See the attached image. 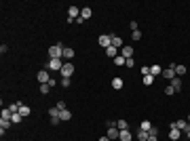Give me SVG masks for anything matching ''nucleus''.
<instances>
[{
    "mask_svg": "<svg viewBox=\"0 0 190 141\" xmlns=\"http://www.w3.org/2000/svg\"><path fill=\"white\" fill-rule=\"evenodd\" d=\"M63 44L61 42H57L55 47H51L49 48V55H51V59H63Z\"/></svg>",
    "mask_w": 190,
    "mask_h": 141,
    "instance_id": "obj_1",
    "label": "nucleus"
},
{
    "mask_svg": "<svg viewBox=\"0 0 190 141\" xmlns=\"http://www.w3.org/2000/svg\"><path fill=\"white\" fill-rule=\"evenodd\" d=\"M61 78H72V74H74V65H72V61H63V67H61Z\"/></svg>",
    "mask_w": 190,
    "mask_h": 141,
    "instance_id": "obj_2",
    "label": "nucleus"
},
{
    "mask_svg": "<svg viewBox=\"0 0 190 141\" xmlns=\"http://www.w3.org/2000/svg\"><path fill=\"white\" fill-rule=\"evenodd\" d=\"M61 67H63V61L61 59H51L47 63V70H51V72H61Z\"/></svg>",
    "mask_w": 190,
    "mask_h": 141,
    "instance_id": "obj_3",
    "label": "nucleus"
},
{
    "mask_svg": "<svg viewBox=\"0 0 190 141\" xmlns=\"http://www.w3.org/2000/svg\"><path fill=\"white\" fill-rule=\"evenodd\" d=\"M97 42H99V47H103V48L112 47V34H101L97 38Z\"/></svg>",
    "mask_w": 190,
    "mask_h": 141,
    "instance_id": "obj_4",
    "label": "nucleus"
},
{
    "mask_svg": "<svg viewBox=\"0 0 190 141\" xmlns=\"http://www.w3.org/2000/svg\"><path fill=\"white\" fill-rule=\"evenodd\" d=\"M161 76H163V78H167V80H173V78H175V65H173V63H171V65H169V67H165V70H163V74H161Z\"/></svg>",
    "mask_w": 190,
    "mask_h": 141,
    "instance_id": "obj_5",
    "label": "nucleus"
},
{
    "mask_svg": "<svg viewBox=\"0 0 190 141\" xmlns=\"http://www.w3.org/2000/svg\"><path fill=\"white\" fill-rule=\"evenodd\" d=\"M49 80H51V76H49V70H40V72H38V82H40V84H47Z\"/></svg>",
    "mask_w": 190,
    "mask_h": 141,
    "instance_id": "obj_6",
    "label": "nucleus"
},
{
    "mask_svg": "<svg viewBox=\"0 0 190 141\" xmlns=\"http://www.w3.org/2000/svg\"><path fill=\"white\" fill-rule=\"evenodd\" d=\"M180 137H182V131L175 129V126H171V131H169V141H178Z\"/></svg>",
    "mask_w": 190,
    "mask_h": 141,
    "instance_id": "obj_7",
    "label": "nucleus"
},
{
    "mask_svg": "<svg viewBox=\"0 0 190 141\" xmlns=\"http://www.w3.org/2000/svg\"><path fill=\"white\" fill-rule=\"evenodd\" d=\"M93 17V11L89 8V6H85V8H80V19L83 21H87V19H91Z\"/></svg>",
    "mask_w": 190,
    "mask_h": 141,
    "instance_id": "obj_8",
    "label": "nucleus"
},
{
    "mask_svg": "<svg viewBox=\"0 0 190 141\" xmlns=\"http://www.w3.org/2000/svg\"><path fill=\"white\" fill-rule=\"evenodd\" d=\"M171 126H175V129H180V131H188V129H190L188 120H178V122H173Z\"/></svg>",
    "mask_w": 190,
    "mask_h": 141,
    "instance_id": "obj_9",
    "label": "nucleus"
},
{
    "mask_svg": "<svg viewBox=\"0 0 190 141\" xmlns=\"http://www.w3.org/2000/svg\"><path fill=\"white\" fill-rule=\"evenodd\" d=\"M118 135H120L118 126H108V137L110 139H118Z\"/></svg>",
    "mask_w": 190,
    "mask_h": 141,
    "instance_id": "obj_10",
    "label": "nucleus"
},
{
    "mask_svg": "<svg viewBox=\"0 0 190 141\" xmlns=\"http://www.w3.org/2000/svg\"><path fill=\"white\" fill-rule=\"evenodd\" d=\"M118 139H120V141H131V139H133V133H131L129 129H127V131H120Z\"/></svg>",
    "mask_w": 190,
    "mask_h": 141,
    "instance_id": "obj_11",
    "label": "nucleus"
},
{
    "mask_svg": "<svg viewBox=\"0 0 190 141\" xmlns=\"http://www.w3.org/2000/svg\"><path fill=\"white\" fill-rule=\"evenodd\" d=\"M112 47H114V48H120V47H123V38H120V36H116V34H112Z\"/></svg>",
    "mask_w": 190,
    "mask_h": 141,
    "instance_id": "obj_12",
    "label": "nucleus"
},
{
    "mask_svg": "<svg viewBox=\"0 0 190 141\" xmlns=\"http://www.w3.org/2000/svg\"><path fill=\"white\" fill-rule=\"evenodd\" d=\"M171 87H173V91H175V93H178V91H180V89H182V78H178V76H175V78H173V80H171Z\"/></svg>",
    "mask_w": 190,
    "mask_h": 141,
    "instance_id": "obj_13",
    "label": "nucleus"
},
{
    "mask_svg": "<svg viewBox=\"0 0 190 141\" xmlns=\"http://www.w3.org/2000/svg\"><path fill=\"white\" fill-rule=\"evenodd\" d=\"M19 114H21V116L25 118V116H30V114H32V110H30L28 105H23V103H19Z\"/></svg>",
    "mask_w": 190,
    "mask_h": 141,
    "instance_id": "obj_14",
    "label": "nucleus"
},
{
    "mask_svg": "<svg viewBox=\"0 0 190 141\" xmlns=\"http://www.w3.org/2000/svg\"><path fill=\"white\" fill-rule=\"evenodd\" d=\"M70 118H72V114H70L68 110H59V120H61V122H66V120H70Z\"/></svg>",
    "mask_w": 190,
    "mask_h": 141,
    "instance_id": "obj_15",
    "label": "nucleus"
},
{
    "mask_svg": "<svg viewBox=\"0 0 190 141\" xmlns=\"http://www.w3.org/2000/svg\"><path fill=\"white\" fill-rule=\"evenodd\" d=\"M123 57H125V59L133 57V47H129V44H127V47H123Z\"/></svg>",
    "mask_w": 190,
    "mask_h": 141,
    "instance_id": "obj_16",
    "label": "nucleus"
},
{
    "mask_svg": "<svg viewBox=\"0 0 190 141\" xmlns=\"http://www.w3.org/2000/svg\"><path fill=\"white\" fill-rule=\"evenodd\" d=\"M112 89L120 91V89H123V78H112Z\"/></svg>",
    "mask_w": 190,
    "mask_h": 141,
    "instance_id": "obj_17",
    "label": "nucleus"
},
{
    "mask_svg": "<svg viewBox=\"0 0 190 141\" xmlns=\"http://www.w3.org/2000/svg\"><path fill=\"white\" fill-rule=\"evenodd\" d=\"M150 74H152V76H161V74H163V67H161V65H152V67H150Z\"/></svg>",
    "mask_w": 190,
    "mask_h": 141,
    "instance_id": "obj_18",
    "label": "nucleus"
},
{
    "mask_svg": "<svg viewBox=\"0 0 190 141\" xmlns=\"http://www.w3.org/2000/svg\"><path fill=\"white\" fill-rule=\"evenodd\" d=\"M184 74H186V65H175V76L182 78Z\"/></svg>",
    "mask_w": 190,
    "mask_h": 141,
    "instance_id": "obj_19",
    "label": "nucleus"
},
{
    "mask_svg": "<svg viewBox=\"0 0 190 141\" xmlns=\"http://www.w3.org/2000/svg\"><path fill=\"white\" fill-rule=\"evenodd\" d=\"M116 126H118V131H127V129H129V122H127V120H118Z\"/></svg>",
    "mask_w": 190,
    "mask_h": 141,
    "instance_id": "obj_20",
    "label": "nucleus"
},
{
    "mask_svg": "<svg viewBox=\"0 0 190 141\" xmlns=\"http://www.w3.org/2000/svg\"><path fill=\"white\" fill-rule=\"evenodd\" d=\"M150 129H152V122L150 120H144L142 124H140V131H150Z\"/></svg>",
    "mask_w": 190,
    "mask_h": 141,
    "instance_id": "obj_21",
    "label": "nucleus"
},
{
    "mask_svg": "<svg viewBox=\"0 0 190 141\" xmlns=\"http://www.w3.org/2000/svg\"><path fill=\"white\" fill-rule=\"evenodd\" d=\"M74 57V48H63V59H72Z\"/></svg>",
    "mask_w": 190,
    "mask_h": 141,
    "instance_id": "obj_22",
    "label": "nucleus"
},
{
    "mask_svg": "<svg viewBox=\"0 0 190 141\" xmlns=\"http://www.w3.org/2000/svg\"><path fill=\"white\" fill-rule=\"evenodd\" d=\"M152 82H154V76H152V74H146V76H144V84H146V87H150Z\"/></svg>",
    "mask_w": 190,
    "mask_h": 141,
    "instance_id": "obj_23",
    "label": "nucleus"
},
{
    "mask_svg": "<svg viewBox=\"0 0 190 141\" xmlns=\"http://www.w3.org/2000/svg\"><path fill=\"white\" fill-rule=\"evenodd\" d=\"M21 118H23V116L17 112V114H13V116H11V122H13V124H19V122H21Z\"/></svg>",
    "mask_w": 190,
    "mask_h": 141,
    "instance_id": "obj_24",
    "label": "nucleus"
},
{
    "mask_svg": "<svg viewBox=\"0 0 190 141\" xmlns=\"http://www.w3.org/2000/svg\"><path fill=\"white\" fill-rule=\"evenodd\" d=\"M148 137H150L148 131H137V139L140 141H148Z\"/></svg>",
    "mask_w": 190,
    "mask_h": 141,
    "instance_id": "obj_25",
    "label": "nucleus"
},
{
    "mask_svg": "<svg viewBox=\"0 0 190 141\" xmlns=\"http://www.w3.org/2000/svg\"><path fill=\"white\" fill-rule=\"evenodd\" d=\"M49 116L51 118H59V110L57 107H49Z\"/></svg>",
    "mask_w": 190,
    "mask_h": 141,
    "instance_id": "obj_26",
    "label": "nucleus"
},
{
    "mask_svg": "<svg viewBox=\"0 0 190 141\" xmlns=\"http://www.w3.org/2000/svg\"><path fill=\"white\" fill-rule=\"evenodd\" d=\"M38 91H40L42 95H49V93H51V87H49V84H40V87H38Z\"/></svg>",
    "mask_w": 190,
    "mask_h": 141,
    "instance_id": "obj_27",
    "label": "nucleus"
},
{
    "mask_svg": "<svg viewBox=\"0 0 190 141\" xmlns=\"http://www.w3.org/2000/svg\"><path fill=\"white\" fill-rule=\"evenodd\" d=\"M116 51H118V48L108 47V48H106V55H108V57H116Z\"/></svg>",
    "mask_w": 190,
    "mask_h": 141,
    "instance_id": "obj_28",
    "label": "nucleus"
},
{
    "mask_svg": "<svg viewBox=\"0 0 190 141\" xmlns=\"http://www.w3.org/2000/svg\"><path fill=\"white\" fill-rule=\"evenodd\" d=\"M131 38H133L135 42H137V40H142V32H140V30H137V32H131Z\"/></svg>",
    "mask_w": 190,
    "mask_h": 141,
    "instance_id": "obj_29",
    "label": "nucleus"
},
{
    "mask_svg": "<svg viewBox=\"0 0 190 141\" xmlns=\"http://www.w3.org/2000/svg\"><path fill=\"white\" fill-rule=\"evenodd\" d=\"M125 61H127V59H125L123 55H120V57H114V65H123Z\"/></svg>",
    "mask_w": 190,
    "mask_h": 141,
    "instance_id": "obj_30",
    "label": "nucleus"
},
{
    "mask_svg": "<svg viewBox=\"0 0 190 141\" xmlns=\"http://www.w3.org/2000/svg\"><path fill=\"white\" fill-rule=\"evenodd\" d=\"M11 124H13L11 120H0V129H4V131H6V129H8Z\"/></svg>",
    "mask_w": 190,
    "mask_h": 141,
    "instance_id": "obj_31",
    "label": "nucleus"
},
{
    "mask_svg": "<svg viewBox=\"0 0 190 141\" xmlns=\"http://www.w3.org/2000/svg\"><path fill=\"white\" fill-rule=\"evenodd\" d=\"M8 110H11L13 114H17V112H19V103H11V105H8Z\"/></svg>",
    "mask_w": 190,
    "mask_h": 141,
    "instance_id": "obj_32",
    "label": "nucleus"
},
{
    "mask_svg": "<svg viewBox=\"0 0 190 141\" xmlns=\"http://www.w3.org/2000/svg\"><path fill=\"white\" fill-rule=\"evenodd\" d=\"M61 87L63 89H70V78H61Z\"/></svg>",
    "mask_w": 190,
    "mask_h": 141,
    "instance_id": "obj_33",
    "label": "nucleus"
},
{
    "mask_svg": "<svg viewBox=\"0 0 190 141\" xmlns=\"http://www.w3.org/2000/svg\"><path fill=\"white\" fill-rule=\"evenodd\" d=\"M125 65H127V67H133V65H135V61H133V57H129V59L125 61Z\"/></svg>",
    "mask_w": 190,
    "mask_h": 141,
    "instance_id": "obj_34",
    "label": "nucleus"
},
{
    "mask_svg": "<svg viewBox=\"0 0 190 141\" xmlns=\"http://www.w3.org/2000/svg\"><path fill=\"white\" fill-rule=\"evenodd\" d=\"M148 135H154V137H158V129H156V126H152V129L148 131Z\"/></svg>",
    "mask_w": 190,
    "mask_h": 141,
    "instance_id": "obj_35",
    "label": "nucleus"
},
{
    "mask_svg": "<svg viewBox=\"0 0 190 141\" xmlns=\"http://www.w3.org/2000/svg\"><path fill=\"white\" fill-rule=\"evenodd\" d=\"M129 28H131V32H137V21H131Z\"/></svg>",
    "mask_w": 190,
    "mask_h": 141,
    "instance_id": "obj_36",
    "label": "nucleus"
},
{
    "mask_svg": "<svg viewBox=\"0 0 190 141\" xmlns=\"http://www.w3.org/2000/svg\"><path fill=\"white\" fill-rule=\"evenodd\" d=\"M55 107H57V110H66V101H57Z\"/></svg>",
    "mask_w": 190,
    "mask_h": 141,
    "instance_id": "obj_37",
    "label": "nucleus"
},
{
    "mask_svg": "<svg viewBox=\"0 0 190 141\" xmlns=\"http://www.w3.org/2000/svg\"><path fill=\"white\" fill-rule=\"evenodd\" d=\"M175 93V91H173V87H171V84H169V87H167V89H165V95H173Z\"/></svg>",
    "mask_w": 190,
    "mask_h": 141,
    "instance_id": "obj_38",
    "label": "nucleus"
},
{
    "mask_svg": "<svg viewBox=\"0 0 190 141\" xmlns=\"http://www.w3.org/2000/svg\"><path fill=\"white\" fill-rule=\"evenodd\" d=\"M97 141H112V139H110L108 135H103V137H99V139H97Z\"/></svg>",
    "mask_w": 190,
    "mask_h": 141,
    "instance_id": "obj_39",
    "label": "nucleus"
},
{
    "mask_svg": "<svg viewBox=\"0 0 190 141\" xmlns=\"http://www.w3.org/2000/svg\"><path fill=\"white\" fill-rule=\"evenodd\" d=\"M148 141H156V137H154V135H150V137H148Z\"/></svg>",
    "mask_w": 190,
    "mask_h": 141,
    "instance_id": "obj_40",
    "label": "nucleus"
},
{
    "mask_svg": "<svg viewBox=\"0 0 190 141\" xmlns=\"http://www.w3.org/2000/svg\"><path fill=\"white\" fill-rule=\"evenodd\" d=\"M186 137H188V141H190V129H188V131H186Z\"/></svg>",
    "mask_w": 190,
    "mask_h": 141,
    "instance_id": "obj_41",
    "label": "nucleus"
},
{
    "mask_svg": "<svg viewBox=\"0 0 190 141\" xmlns=\"http://www.w3.org/2000/svg\"><path fill=\"white\" fill-rule=\"evenodd\" d=\"M188 124H190V116H188Z\"/></svg>",
    "mask_w": 190,
    "mask_h": 141,
    "instance_id": "obj_42",
    "label": "nucleus"
}]
</instances>
